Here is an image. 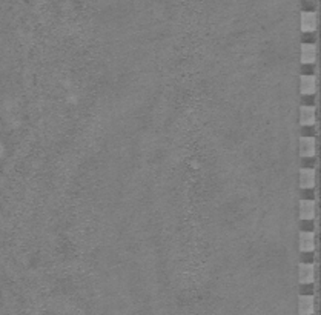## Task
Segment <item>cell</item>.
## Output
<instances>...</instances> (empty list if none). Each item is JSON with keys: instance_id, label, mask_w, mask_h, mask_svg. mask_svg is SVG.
<instances>
[{"instance_id": "obj_1", "label": "cell", "mask_w": 321, "mask_h": 315, "mask_svg": "<svg viewBox=\"0 0 321 315\" xmlns=\"http://www.w3.org/2000/svg\"><path fill=\"white\" fill-rule=\"evenodd\" d=\"M298 311L301 315H314L315 312V297L312 294H301L298 300Z\"/></svg>"}, {"instance_id": "obj_2", "label": "cell", "mask_w": 321, "mask_h": 315, "mask_svg": "<svg viewBox=\"0 0 321 315\" xmlns=\"http://www.w3.org/2000/svg\"><path fill=\"white\" fill-rule=\"evenodd\" d=\"M298 277L301 285H312L315 281V265L314 263H301L298 269Z\"/></svg>"}, {"instance_id": "obj_3", "label": "cell", "mask_w": 321, "mask_h": 315, "mask_svg": "<svg viewBox=\"0 0 321 315\" xmlns=\"http://www.w3.org/2000/svg\"><path fill=\"white\" fill-rule=\"evenodd\" d=\"M300 154L304 159L315 157L317 154V140L314 137H301L300 140Z\"/></svg>"}, {"instance_id": "obj_4", "label": "cell", "mask_w": 321, "mask_h": 315, "mask_svg": "<svg viewBox=\"0 0 321 315\" xmlns=\"http://www.w3.org/2000/svg\"><path fill=\"white\" fill-rule=\"evenodd\" d=\"M318 25L317 13L314 11H303L301 13V31L303 33H314Z\"/></svg>"}, {"instance_id": "obj_5", "label": "cell", "mask_w": 321, "mask_h": 315, "mask_svg": "<svg viewBox=\"0 0 321 315\" xmlns=\"http://www.w3.org/2000/svg\"><path fill=\"white\" fill-rule=\"evenodd\" d=\"M314 249H315V232H310V231L300 232V251L312 252Z\"/></svg>"}, {"instance_id": "obj_6", "label": "cell", "mask_w": 321, "mask_h": 315, "mask_svg": "<svg viewBox=\"0 0 321 315\" xmlns=\"http://www.w3.org/2000/svg\"><path fill=\"white\" fill-rule=\"evenodd\" d=\"M317 215V203L314 200L300 202V217L303 220H312Z\"/></svg>"}, {"instance_id": "obj_7", "label": "cell", "mask_w": 321, "mask_h": 315, "mask_svg": "<svg viewBox=\"0 0 321 315\" xmlns=\"http://www.w3.org/2000/svg\"><path fill=\"white\" fill-rule=\"evenodd\" d=\"M315 169L312 168H303L300 171V186L303 189H310L315 186Z\"/></svg>"}, {"instance_id": "obj_8", "label": "cell", "mask_w": 321, "mask_h": 315, "mask_svg": "<svg viewBox=\"0 0 321 315\" xmlns=\"http://www.w3.org/2000/svg\"><path fill=\"white\" fill-rule=\"evenodd\" d=\"M300 123H301V126H314L317 123V112L314 106H301V109H300Z\"/></svg>"}, {"instance_id": "obj_9", "label": "cell", "mask_w": 321, "mask_h": 315, "mask_svg": "<svg viewBox=\"0 0 321 315\" xmlns=\"http://www.w3.org/2000/svg\"><path fill=\"white\" fill-rule=\"evenodd\" d=\"M300 89H301L303 96H310V94L317 92V76H301V83H300Z\"/></svg>"}, {"instance_id": "obj_10", "label": "cell", "mask_w": 321, "mask_h": 315, "mask_svg": "<svg viewBox=\"0 0 321 315\" xmlns=\"http://www.w3.org/2000/svg\"><path fill=\"white\" fill-rule=\"evenodd\" d=\"M317 62V46L312 43H303L301 46V63H315Z\"/></svg>"}]
</instances>
